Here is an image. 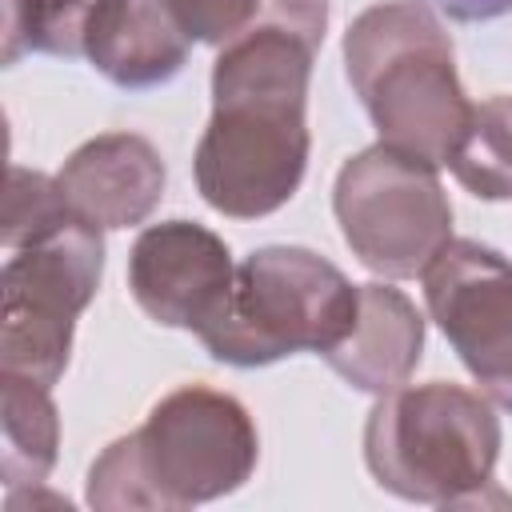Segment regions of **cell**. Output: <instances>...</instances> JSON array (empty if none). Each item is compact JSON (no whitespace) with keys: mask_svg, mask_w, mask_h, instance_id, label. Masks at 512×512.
I'll return each mask as SVG.
<instances>
[{"mask_svg":"<svg viewBox=\"0 0 512 512\" xmlns=\"http://www.w3.org/2000/svg\"><path fill=\"white\" fill-rule=\"evenodd\" d=\"M316 44L292 28H252L228 40L212 64V120L196 144L200 196L256 220L292 200L308 168V76Z\"/></svg>","mask_w":512,"mask_h":512,"instance_id":"obj_1","label":"cell"},{"mask_svg":"<svg viewBox=\"0 0 512 512\" xmlns=\"http://www.w3.org/2000/svg\"><path fill=\"white\" fill-rule=\"evenodd\" d=\"M260 456L248 408L216 388L184 384L160 396L148 420L112 440L88 472V504L100 512L188 508L236 492Z\"/></svg>","mask_w":512,"mask_h":512,"instance_id":"obj_2","label":"cell"},{"mask_svg":"<svg viewBox=\"0 0 512 512\" xmlns=\"http://www.w3.org/2000/svg\"><path fill=\"white\" fill-rule=\"evenodd\" d=\"M344 68L380 144L436 168L448 164L472 104L456 76L452 40L424 0H384L364 8L344 32Z\"/></svg>","mask_w":512,"mask_h":512,"instance_id":"obj_3","label":"cell"},{"mask_svg":"<svg viewBox=\"0 0 512 512\" xmlns=\"http://www.w3.org/2000/svg\"><path fill=\"white\" fill-rule=\"evenodd\" d=\"M500 456L492 404L460 384H412L376 400L364 424V460L380 488L412 504H472Z\"/></svg>","mask_w":512,"mask_h":512,"instance_id":"obj_4","label":"cell"},{"mask_svg":"<svg viewBox=\"0 0 512 512\" xmlns=\"http://www.w3.org/2000/svg\"><path fill=\"white\" fill-rule=\"evenodd\" d=\"M360 284L332 260L268 244L236 264L224 312L200 332L212 360L232 368H264L292 352H332L356 324Z\"/></svg>","mask_w":512,"mask_h":512,"instance_id":"obj_5","label":"cell"},{"mask_svg":"<svg viewBox=\"0 0 512 512\" xmlns=\"http://www.w3.org/2000/svg\"><path fill=\"white\" fill-rule=\"evenodd\" d=\"M104 272L100 228L68 220L64 228L12 248L0 272V372L56 384L68 368L76 316L92 304Z\"/></svg>","mask_w":512,"mask_h":512,"instance_id":"obj_6","label":"cell"},{"mask_svg":"<svg viewBox=\"0 0 512 512\" xmlns=\"http://www.w3.org/2000/svg\"><path fill=\"white\" fill-rule=\"evenodd\" d=\"M332 208L352 256L388 280L420 276L452 240V204L436 164L392 144H372L344 160Z\"/></svg>","mask_w":512,"mask_h":512,"instance_id":"obj_7","label":"cell"},{"mask_svg":"<svg viewBox=\"0 0 512 512\" xmlns=\"http://www.w3.org/2000/svg\"><path fill=\"white\" fill-rule=\"evenodd\" d=\"M424 276V300L488 400L512 408V260L476 240H448Z\"/></svg>","mask_w":512,"mask_h":512,"instance_id":"obj_8","label":"cell"},{"mask_svg":"<svg viewBox=\"0 0 512 512\" xmlns=\"http://www.w3.org/2000/svg\"><path fill=\"white\" fill-rule=\"evenodd\" d=\"M236 264L228 244L192 220H164L136 236L128 256L132 300L164 328L204 332L228 304Z\"/></svg>","mask_w":512,"mask_h":512,"instance_id":"obj_9","label":"cell"},{"mask_svg":"<svg viewBox=\"0 0 512 512\" xmlns=\"http://www.w3.org/2000/svg\"><path fill=\"white\" fill-rule=\"evenodd\" d=\"M56 184L84 224L100 232L132 228L148 220L164 196V160L152 140L136 132H104L64 160Z\"/></svg>","mask_w":512,"mask_h":512,"instance_id":"obj_10","label":"cell"},{"mask_svg":"<svg viewBox=\"0 0 512 512\" xmlns=\"http://www.w3.org/2000/svg\"><path fill=\"white\" fill-rule=\"evenodd\" d=\"M188 44L192 36L172 0H100L84 36V60L120 88H156L184 68Z\"/></svg>","mask_w":512,"mask_h":512,"instance_id":"obj_11","label":"cell"},{"mask_svg":"<svg viewBox=\"0 0 512 512\" xmlns=\"http://www.w3.org/2000/svg\"><path fill=\"white\" fill-rule=\"evenodd\" d=\"M424 352V320L416 304L388 284H360V312L352 332L324 352L328 368L360 392H392L400 388Z\"/></svg>","mask_w":512,"mask_h":512,"instance_id":"obj_12","label":"cell"},{"mask_svg":"<svg viewBox=\"0 0 512 512\" xmlns=\"http://www.w3.org/2000/svg\"><path fill=\"white\" fill-rule=\"evenodd\" d=\"M0 428V472L8 492L44 484L60 448V416L52 404V388L28 376L0 372Z\"/></svg>","mask_w":512,"mask_h":512,"instance_id":"obj_13","label":"cell"},{"mask_svg":"<svg viewBox=\"0 0 512 512\" xmlns=\"http://www.w3.org/2000/svg\"><path fill=\"white\" fill-rule=\"evenodd\" d=\"M184 32L204 44H228L252 28H292L320 48L328 28V0H172Z\"/></svg>","mask_w":512,"mask_h":512,"instance_id":"obj_14","label":"cell"},{"mask_svg":"<svg viewBox=\"0 0 512 512\" xmlns=\"http://www.w3.org/2000/svg\"><path fill=\"white\" fill-rule=\"evenodd\" d=\"M452 176L480 200H512V96L472 104L468 128L448 156Z\"/></svg>","mask_w":512,"mask_h":512,"instance_id":"obj_15","label":"cell"},{"mask_svg":"<svg viewBox=\"0 0 512 512\" xmlns=\"http://www.w3.org/2000/svg\"><path fill=\"white\" fill-rule=\"evenodd\" d=\"M100 0H0L4 12V64H16L24 52L48 56H84V36Z\"/></svg>","mask_w":512,"mask_h":512,"instance_id":"obj_16","label":"cell"},{"mask_svg":"<svg viewBox=\"0 0 512 512\" xmlns=\"http://www.w3.org/2000/svg\"><path fill=\"white\" fill-rule=\"evenodd\" d=\"M68 220H80L72 216L56 176H44V172H32V168H20L12 164L8 168V192H4V248H24L56 228H64Z\"/></svg>","mask_w":512,"mask_h":512,"instance_id":"obj_17","label":"cell"},{"mask_svg":"<svg viewBox=\"0 0 512 512\" xmlns=\"http://www.w3.org/2000/svg\"><path fill=\"white\" fill-rule=\"evenodd\" d=\"M428 4L440 8V12L452 16V20H464V24L512 16V0H428Z\"/></svg>","mask_w":512,"mask_h":512,"instance_id":"obj_18","label":"cell"}]
</instances>
